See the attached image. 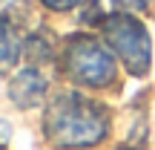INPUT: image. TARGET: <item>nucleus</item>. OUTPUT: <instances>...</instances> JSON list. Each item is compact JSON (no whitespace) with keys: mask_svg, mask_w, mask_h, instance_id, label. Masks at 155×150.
Returning a JSON list of instances; mask_svg holds the SVG:
<instances>
[{"mask_svg":"<svg viewBox=\"0 0 155 150\" xmlns=\"http://www.w3.org/2000/svg\"><path fill=\"white\" fill-rule=\"evenodd\" d=\"M46 133L61 147H89L98 145L106 133V113L95 101L66 92L46 113Z\"/></svg>","mask_w":155,"mask_h":150,"instance_id":"nucleus-1","label":"nucleus"},{"mask_svg":"<svg viewBox=\"0 0 155 150\" xmlns=\"http://www.w3.org/2000/svg\"><path fill=\"white\" fill-rule=\"evenodd\" d=\"M66 72L78 84L86 87H104L115 75V61L112 55L92 38H75L66 46Z\"/></svg>","mask_w":155,"mask_h":150,"instance_id":"nucleus-2","label":"nucleus"},{"mask_svg":"<svg viewBox=\"0 0 155 150\" xmlns=\"http://www.w3.org/2000/svg\"><path fill=\"white\" fill-rule=\"evenodd\" d=\"M106 40L112 44V49L121 55V61L127 64V69L132 75H141L150 69V35L138 20L127 15H115L106 20Z\"/></svg>","mask_w":155,"mask_h":150,"instance_id":"nucleus-3","label":"nucleus"},{"mask_svg":"<svg viewBox=\"0 0 155 150\" xmlns=\"http://www.w3.org/2000/svg\"><path fill=\"white\" fill-rule=\"evenodd\" d=\"M43 89H46V81L40 78L38 69H23V72L12 81L9 95H12V98H15L20 107H32L35 101H40Z\"/></svg>","mask_w":155,"mask_h":150,"instance_id":"nucleus-4","label":"nucleus"},{"mask_svg":"<svg viewBox=\"0 0 155 150\" xmlns=\"http://www.w3.org/2000/svg\"><path fill=\"white\" fill-rule=\"evenodd\" d=\"M17 58V38H15V29L0 17V69L12 67Z\"/></svg>","mask_w":155,"mask_h":150,"instance_id":"nucleus-5","label":"nucleus"},{"mask_svg":"<svg viewBox=\"0 0 155 150\" xmlns=\"http://www.w3.org/2000/svg\"><path fill=\"white\" fill-rule=\"evenodd\" d=\"M49 9H58V12H63V9H72V6L78 3V0H43Z\"/></svg>","mask_w":155,"mask_h":150,"instance_id":"nucleus-6","label":"nucleus"},{"mask_svg":"<svg viewBox=\"0 0 155 150\" xmlns=\"http://www.w3.org/2000/svg\"><path fill=\"white\" fill-rule=\"evenodd\" d=\"M118 6H124V9H144L150 0H115Z\"/></svg>","mask_w":155,"mask_h":150,"instance_id":"nucleus-7","label":"nucleus"},{"mask_svg":"<svg viewBox=\"0 0 155 150\" xmlns=\"http://www.w3.org/2000/svg\"><path fill=\"white\" fill-rule=\"evenodd\" d=\"M124 150H127V147H124Z\"/></svg>","mask_w":155,"mask_h":150,"instance_id":"nucleus-8","label":"nucleus"}]
</instances>
